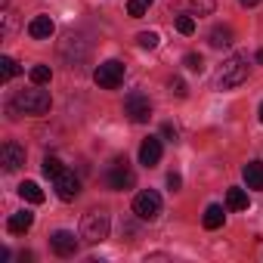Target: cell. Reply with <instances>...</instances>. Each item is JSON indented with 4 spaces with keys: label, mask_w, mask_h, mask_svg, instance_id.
Segmentation results:
<instances>
[{
    "label": "cell",
    "mask_w": 263,
    "mask_h": 263,
    "mask_svg": "<svg viewBox=\"0 0 263 263\" xmlns=\"http://www.w3.org/2000/svg\"><path fill=\"white\" fill-rule=\"evenodd\" d=\"M245 81H248V56H245V53L229 56V59L217 68V74H214V87H217V90H232V87H238V84H245Z\"/></svg>",
    "instance_id": "obj_1"
},
{
    "label": "cell",
    "mask_w": 263,
    "mask_h": 263,
    "mask_svg": "<svg viewBox=\"0 0 263 263\" xmlns=\"http://www.w3.org/2000/svg\"><path fill=\"white\" fill-rule=\"evenodd\" d=\"M50 105H53V99L47 90H19L10 102V108L22 111V115H47Z\"/></svg>",
    "instance_id": "obj_2"
},
{
    "label": "cell",
    "mask_w": 263,
    "mask_h": 263,
    "mask_svg": "<svg viewBox=\"0 0 263 263\" xmlns=\"http://www.w3.org/2000/svg\"><path fill=\"white\" fill-rule=\"evenodd\" d=\"M108 229H111V220H108L105 211H90V214H84V220H81V238L90 241V245L105 241V238H108Z\"/></svg>",
    "instance_id": "obj_3"
},
{
    "label": "cell",
    "mask_w": 263,
    "mask_h": 263,
    "mask_svg": "<svg viewBox=\"0 0 263 263\" xmlns=\"http://www.w3.org/2000/svg\"><path fill=\"white\" fill-rule=\"evenodd\" d=\"M93 81H96L102 90H118V87L124 84V62H118V59L102 62V65L93 71Z\"/></svg>",
    "instance_id": "obj_4"
},
{
    "label": "cell",
    "mask_w": 263,
    "mask_h": 263,
    "mask_svg": "<svg viewBox=\"0 0 263 263\" xmlns=\"http://www.w3.org/2000/svg\"><path fill=\"white\" fill-rule=\"evenodd\" d=\"M124 115L134 121V124H146L149 118H152V102H149V96L146 93H130L127 99H124Z\"/></svg>",
    "instance_id": "obj_5"
},
{
    "label": "cell",
    "mask_w": 263,
    "mask_h": 263,
    "mask_svg": "<svg viewBox=\"0 0 263 263\" xmlns=\"http://www.w3.org/2000/svg\"><path fill=\"white\" fill-rule=\"evenodd\" d=\"M134 214H137L140 220H155V217L161 214V195L152 192V189L140 192V195L134 198Z\"/></svg>",
    "instance_id": "obj_6"
},
{
    "label": "cell",
    "mask_w": 263,
    "mask_h": 263,
    "mask_svg": "<svg viewBox=\"0 0 263 263\" xmlns=\"http://www.w3.org/2000/svg\"><path fill=\"white\" fill-rule=\"evenodd\" d=\"M53 186H56V195H59L62 201H74L78 192H81V180H78L71 171H65V167L53 177Z\"/></svg>",
    "instance_id": "obj_7"
},
{
    "label": "cell",
    "mask_w": 263,
    "mask_h": 263,
    "mask_svg": "<svg viewBox=\"0 0 263 263\" xmlns=\"http://www.w3.org/2000/svg\"><path fill=\"white\" fill-rule=\"evenodd\" d=\"M105 180H108V186L118 189V192H124V189H130V186L137 183V177H134V171L127 167V161H115V167L108 171Z\"/></svg>",
    "instance_id": "obj_8"
},
{
    "label": "cell",
    "mask_w": 263,
    "mask_h": 263,
    "mask_svg": "<svg viewBox=\"0 0 263 263\" xmlns=\"http://www.w3.org/2000/svg\"><path fill=\"white\" fill-rule=\"evenodd\" d=\"M0 161H4V171H19L22 164H25V149L19 146V143H4V149H0Z\"/></svg>",
    "instance_id": "obj_9"
},
{
    "label": "cell",
    "mask_w": 263,
    "mask_h": 263,
    "mask_svg": "<svg viewBox=\"0 0 263 263\" xmlns=\"http://www.w3.org/2000/svg\"><path fill=\"white\" fill-rule=\"evenodd\" d=\"M50 248H53L59 257H74V254H78V238H74L71 232L59 229V232L50 235Z\"/></svg>",
    "instance_id": "obj_10"
},
{
    "label": "cell",
    "mask_w": 263,
    "mask_h": 263,
    "mask_svg": "<svg viewBox=\"0 0 263 263\" xmlns=\"http://www.w3.org/2000/svg\"><path fill=\"white\" fill-rule=\"evenodd\" d=\"M158 161H161V140H158V137L143 140V146H140V164L155 167Z\"/></svg>",
    "instance_id": "obj_11"
},
{
    "label": "cell",
    "mask_w": 263,
    "mask_h": 263,
    "mask_svg": "<svg viewBox=\"0 0 263 263\" xmlns=\"http://www.w3.org/2000/svg\"><path fill=\"white\" fill-rule=\"evenodd\" d=\"M53 31H56V25H53L50 16H34V19L28 22V34H31L34 41H47V37H53Z\"/></svg>",
    "instance_id": "obj_12"
},
{
    "label": "cell",
    "mask_w": 263,
    "mask_h": 263,
    "mask_svg": "<svg viewBox=\"0 0 263 263\" xmlns=\"http://www.w3.org/2000/svg\"><path fill=\"white\" fill-rule=\"evenodd\" d=\"M31 223H34V214H28V211H19V214H13V217L7 220V229H10L13 235H25V232L31 229Z\"/></svg>",
    "instance_id": "obj_13"
},
{
    "label": "cell",
    "mask_w": 263,
    "mask_h": 263,
    "mask_svg": "<svg viewBox=\"0 0 263 263\" xmlns=\"http://www.w3.org/2000/svg\"><path fill=\"white\" fill-rule=\"evenodd\" d=\"M245 183H248V189H263V161H251V164H245Z\"/></svg>",
    "instance_id": "obj_14"
},
{
    "label": "cell",
    "mask_w": 263,
    "mask_h": 263,
    "mask_svg": "<svg viewBox=\"0 0 263 263\" xmlns=\"http://www.w3.org/2000/svg\"><path fill=\"white\" fill-rule=\"evenodd\" d=\"M19 195H22L25 201H31V204H41V201H44V189H41L34 180H25V183L19 186Z\"/></svg>",
    "instance_id": "obj_15"
},
{
    "label": "cell",
    "mask_w": 263,
    "mask_h": 263,
    "mask_svg": "<svg viewBox=\"0 0 263 263\" xmlns=\"http://www.w3.org/2000/svg\"><path fill=\"white\" fill-rule=\"evenodd\" d=\"M226 208L229 211H248V192L245 189H229L226 192Z\"/></svg>",
    "instance_id": "obj_16"
},
{
    "label": "cell",
    "mask_w": 263,
    "mask_h": 263,
    "mask_svg": "<svg viewBox=\"0 0 263 263\" xmlns=\"http://www.w3.org/2000/svg\"><path fill=\"white\" fill-rule=\"evenodd\" d=\"M223 220H226V214H223L220 204H211V208L204 211V229H220Z\"/></svg>",
    "instance_id": "obj_17"
},
{
    "label": "cell",
    "mask_w": 263,
    "mask_h": 263,
    "mask_svg": "<svg viewBox=\"0 0 263 263\" xmlns=\"http://www.w3.org/2000/svg\"><path fill=\"white\" fill-rule=\"evenodd\" d=\"M232 44V28H226V25H217L214 31H211V47H229Z\"/></svg>",
    "instance_id": "obj_18"
},
{
    "label": "cell",
    "mask_w": 263,
    "mask_h": 263,
    "mask_svg": "<svg viewBox=\"0 0 263 263\" xmlns=\"http://www.w3.org/2000/svg\"><path fill=\"white\" fill-rule=\"evenodd\" d=\"M149 7H152V0H130V4H127V16L130 19H140V16L149 13Z\"/></svg>",
    "instance_id": "obj_19"
},
{
    "label": "cell",
    "mask_w": 263,
    "mask_h": 263,
    "mask_svg": "<svg viewBox=\"0 0 263 263\" xmlns=\"http://www.w3.org/2000/svg\"><path fill=\"white\" fill-rule=\"evenodd\" d=\"M0 71H4V81H13L19 74V62L10 59V56H4V59H0Z\"/></svg>",
    "instance_id": "obj_20"
},
{
    "label": "cell",
    "mask_w": 263,
    "mask_h": 263,
    "mask_svg": "<svg viewBox=\"0 0 263 263\" xmlns=\"http://www.w3.org/2000/svg\"><path fill=\"white\" fill-rule=\"evenodd\" d=\"M50 78H53V71H50V65H34L31 68V81L41 87V84H50Z\"/></svg>",
    "instance_id": "obj_21"
},
{
    "label": "cell",
    "mask_w": 263,
    "mask_h": 263,
    "mask_svg": "<svg viewBox=\"0 0 263 263\" xmlns=\"http://www.w3.org/2000/svg\"><path fill=\"white\" fill-rule=\"evenodd\" d=\"M137 44L146 47V50H155V47H158V34H155V31H140V34H137Z\"/></svg>",
    "instance_id": "obj_22"
},
{
    "label": "cell",
    "mask_w": 263,
    "mask_h": 263,
    "mask_svg": "<svg viewBox=\"0 0 263 263\" xmlns=\"http://www.w3.org/2000/svg\"><path fill=\"white\" fill-rule=\"evenodd\" d=\"M183 65H186L189 71H198V74L204 71V59H201L198 53H186V59H183Z\"/></svg>",
    "instance_id": "obj_23"
},
{
    "label": "cell",
    "mask_w": 263,
    "mask_h": 263,
    "mask_svg": "<svg viewBox=\"0 0 263 263\" xmlns=\"http://www.w3.org/2000/svg\"><path fill=\"white\" fill-rule=\"evenodd\" d=\"M189 7H192L198 16H211V13H214V0H189Z\"/></svg>",
    "instance_id": "obj_24"
},
{
    "label": "cell",
    "mask_w": 263,
    "mask_h": 263,
    "mask_svg": "<svg viewBox=\"0 0 263 263\" xmlns=\"http://www.w3.org/2000/svg\"><path fill=\"white\" fill-rule=\"evenodd\" d=\"M177 31L186 34V37L195 34V19H192V16H180V19H177Z\"/></svg>",
    "instance_id": "obj_25"
},
{
    "label": "cell",
    "mask_w": 263,
    "mask_h": 263,
    "mask_svg": "<svg viewBox=\"0 0 263 263\" xmlns=\"http://www.w3.org/2000/svg\"><path fill=\"white\" fill-rule=\"evenodd\" d=\"M59 171H62V161H59V158H53V155H50V158H44V174H47L50 180H53Z\"/></svg>",
    "instance_id": "obj_26"
},
{
    "label": "cell",
    "mask_w": 263,
    "mask_h": 263,
    "mask_svg": "<svg viewBox=\"0 0 263 263\" xmlns=\"http://www.w3.org/2000/svg\"><path fill=\"white\" fill-rule=\"evenodd\" d=\"M171 93H174V96H180V99L189 93V90H186V84H183V78H171Z\"/></svg>",
    "instance_id": "obj_27"
},
{
    "label": "cell",
    "mask_w": 263,
    "mask_h": 263,
    "mask_svg": "<svg viewBox=\"0 0 263 263\" xmlns=\"http://www.w3.org/2000/svg\"><path fill=\"white\" fill-rule=\"evenodd\" d=\"M161 137H164V140H171V143H177V137H180V130H177V127H174V124L167 121V124L161 127Z\"/></svg>",
    "instance_id": "obj_28"
},
{
    "label": "cell",
    "mask_w": 263,
    "mask_h": 263,
    "mask_svg": "<svg viewBox=\"0 0 263 263\" xmlns=\"http://www.w3.org/2000/svg\"><path fill=\"white\" fill-rule=\"evenodd\" d=\"M180 186H183V177H180V174H167V189H171V192H177Z\"/></svg>",
    "instance_id": "obj_29"
},
{
    "label": "cell",
    "mask_w": 263,
    "mask_h": 263,
    "mask_svg": "<svg viewBox=\"0 0 263 263\" xmlns=\"http://www.w3.org/2000/svg\"><path fill=\"white\" fill-rule=\"evenodd\" d=\"M238 4H241V7H257L260 0H238Z\"/></svg>",
    "instance_id": "obj_30"
},
{
    "label": "cell",
    "mask_w": 263,
    "mask_h": 263,
    "mask_svg": "<svg viewBox=\"0 0 263 263\" xmlns=\"http://www.w3.org/2000/svg\"><path fill=\"white\" fill-rule=\"evenodd\" d=\"M257 62H260V65H263V50H260V53H257Z\"/></svg>",
    "instance_id": "obj_31"
},
{
    "label": "cell",
    "mask_w": 263,
    "mask_h": 263,
    "mask_svg": "<svg viewBox=\"0 0 263 263\" xmlns=\"http://www.w3.org/2000/svg\"><path fill=\"white\" fill-rule=\"evenodd\" d=\"M260 124H263V102H260Z\"/></svg>",
    "instance_id": "obj_32"
}]
</instances>
